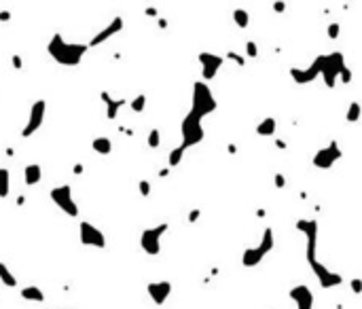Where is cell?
<instances>
[{"label": "cell", "mask_w": 362, "mask_h": 309, "mask_svg": "<svg viewBox=\"0 0 362 309\" xmlns=\"http://www.w3.org/2000/svg\"><path fill=\"white\" fill-rule=\"evenodd\" d=\"M47 51H49L51 60L58 62L60 66L72 68V66H78L83 62V58L89 51V47L85 43H68L60 32H55L51 36L49 45H47Z\"/></svg>", "instance_id": "cell-1"}, {"label": "cell", "mask_w": 362, "mask_h": 309, "mask_svg": "<svg viewBox=\"0 0 362 309\" xmlns=\"http://www.w3.org/2000/svg\"><path fill=\"white\" fill-rule=\"evenodd\" d=\"M180 133H182V146L184 150L191 146H197L206 138V131H203V117H199L195 110L191 108L188 115L182 119V125H180Z\"/></svg>", "instance_id": "cell-2"}, {"label": "cell", "mask_w": 362, "mask_h": 309, "mask_svg": "<svg viewBox=\"0 0 362 309\" xmlns=\"http://www.w3.org/2000/svg\"><path fill=\"white\" fill-rule=\"evenodd\" d=\"M191 108L197 113L199 117H208L218 108V102L214 98V91L210 89L208 83L195 81L193 83V104Z\"/></svg>", "instance_id": "cell-3"}, {"label": "cell", "mask_w": 362, "mask_h": 309, "mask_svg": "<svg viewBox=\"0 0 362 309\" xmlns=\"http://www.w3.org/2000/svg\"><path fill=\"white\" fill-rule=\"evenodd\" d=\"M273 246H275L273 231H271L269 227H267L265 231H263L261 242H258L254 248H246V250H243V254H241V265H243V267H256V265L261 263V260L273 250Z\"/></svg>", "instance_id": "cell-4"}, {"label": "cell", "mask_w": 362, "mask_h": 309, "mask_svg": "<svg viewBox=\"0 0 362 309\" xmlns=\"http://www.w3.org/2000/svg\"><path fill=\"white\" fill-rule=\"evenodd\" d=\"M170 229L168 223H159L155 227H148L140 235V248H142L148 256H157L161 252V237Z\"/></svg>", "instance_id": "cell-5"}, {"label": "cell", "mask_w": 362, "mask_h": 309, "mask_svg": "<svg viewBox=\"0 0 362 309\" xmlns=\"http://www.w3.org/2000/svg\"><path fill=\"white\" fill-rule=\"evenodd\" d=\"M51 201L58 205V208L66 214V216H72L76 218L78 216V205L74 201V195H72V186L70 185H61V186H53L51 188Z\"/></svg>", "instance_id": "cell-6"}, {"label": "cell", "mask_w": 362, "mask_h": 309, "mask_svg": "<svg viewBox=\"0 0 362 309\" xmlns=\"http://www.w3.org/2000/svg\"><path fill=\"white\" fill-rule=\"evenodd\" d=\"M343 68H345V58H343L341 51H333V53L324 55V64H322L320 76L324 78V83H326L328 89H333V87H335L337 78H339Z\"/></svg>", "instance_id": "cell-7"}, {"label": "cell", "mask_w": 362, "mask_h": 309, "mask_svg": "<svg viewBox=\"0 0 362 309\" xmlns=\"http://www.w3.org/2000/svg\"><path fill=\"white\" fill-rule=\"evenodd\" d=\"M341 157H343V150L339 148V144H337V140H333V142H328V146L320 148L318 153L311 157V165L318 170H328V168H333Z\"/></svg>", "instance_id": "cell-8"}, {"label": "cell", "mask_w": 362, "mask_h": 309, "mask_svg": "<svg viewBox=\"0 0 362 309\" xmlns=\"http://www.w3.org/2000/svg\"><path fill=\"white\" fill-rule=\"evenodd\" d=\"M45 113H47V102H45L43 98L36 100L34 104H32V108H30L28 123L23 125V129H21V138L34 136V133L43 127V123H45Z\"/></svg>", "instance_id": "cell-9"}, {"label": "cell", "mask_w": 362, "mask_h": 309, "mask_svg": "<svg viewBox=\"0 0 362 309\" xmlns=\"http://www.w3.org/2000/svg\"><path fill=\"white\" fill-rule=\"evenodd\" d=\"M78 237H81L83 246H89V248H100V250L106 248V235L102 233L96 225L87 223V220H83V223L78 225Z\"/></svg>", "instance_id": "cell-10"}, {"label": "cell", "mask_w": 362, "mask_h": 309, "mask_svg": "<svg viewBox=\"0 0 362 309\" xmlns=\"http://www.w3.org/2000/svg\"><path fill=\"white\" fill-rule=\"evenodd\" d=\"M322 64H324V55H318L307 68H290V76L297 85H307L313 83L322 72Z\"/></svg>", "instance_id": "cell-11"}, {"label": "cell", "mask_w": 362, "mask_h": 309, "mask_svg": "<svg viewBox=\"0 0 362 309\" xmlns=\"http://www.w3.org/2000/svg\"><path fill=\"white\" fill-rule=\"evenodd\" d=\"M197 60H199V64H201V78H203L201 83L216 78L218 70L223 68V64H225L223 55H216V53H210V51H201L197 55Z\"/></svg>", "instance_id": "cell-12"}, {"label": "cell", "mask_w": 362, "mask_h": 309, "mask_svg": "<svg viewBox=\"0 0 362 309\" xmlns=\"http://www.w3.org/2000/svg\"><path fill=\"white\" fill-rule=\"evenodd\" d=\"M125 28V21H123V17H113L108 21V26H104L100 30V32L91 38V41L87 43V47H98V45H102V43H106L108 38H113L115 34H119L121 30Z\"/></svg>", "instance_id": "cell-13"}, {"label": "cell", "mask_w": 362, "mask_h": 309, "mask_svg": "<svg viewBox=\"0 0 362 309\" xmlns=\"http://www.w3.org/2000/svg\"><path fill=\"white\" fill-rule=\"evenodd\" d=\"M288 297L295 301L297 309H313V292L305 284H297L295 288H290Z\"/></svg>", "instance_id": "cell-14"}, {"label": "cell", "mask_w": 362, "mask_h": 309, "mask_svg": "<svg viewBox=\"0 0 362 309\" xmlns=\"http://www.w3.org/2000/svg\"><path fill=\"white\" fill-rule=\"evenodd\" d=\"M146 292L148 297L153 299L155 305H163L165 301H168V297L172 295V282L163 280V282H151L146 286Z\"/></svg>", "instance_id": "cell-15"}, {"label": "cell", "mask_w": 362, "mask_h": 309, "mask_svg": "<svg viewBox=\"0 0 362 309\" xmlns=\"http://www.w3.org/2000/svg\"><path fill=\"white\" fill-rule=\"evenodd\" d=\"M100 98H102V102L106 104V117H108V119H117L119 110L125 106V100H123V98H121V100H115L108 91H100Z\"/></svg>", "instance_id": "cell-16"}, {"label": "cell", "mask_w": 362, "mask_h": 309, "mask_svg": "<svg viewBox=\"0 0 362 309\" xmlns=\"http://www.w3.org/2000/svg\"><path fill=\"white\" fill-rule=\"evenodd\" d=\"M41 178H43V170H41V165L38 163H30V165L23 168V182H26L28 186L38 185Z\"/></svg>", "instance_id": "cell-17"}, {"label": "cell", "mask_w": 362, "mask_h": 309, "mask_svg": "<svg viewBox=\"0 0 362 309\" xmlns=\"http://www.w3.org/2000/svg\"><path fill=\"white\" fill-rule=\"evenodd\" d=\"M19 297L23 301H32V303H43V301H45V292L38 286H26V288H21Z\"/></svg>", "instance_id": "cell-18"}, {"label": "cell", "mask_w": 362, "mask_h": 309, "mask_svg": "<svg viewBox=\"0 0 362 309\" xmlns=\"http://www.w3.org/2000/svg\"><path fill=\"white\" fill-rule=\"evenodd\" d=\"M275 131H278V121H275L273 117H267V119H263V121L256 125V133H258V136H273Z\"/></svg>", "instance_id": "cell-19"}, {"label": "cell", "mask_w": 362, "mask_h": 309, "mask_svg": "<svg viewBox=\"0 0 362 309\" xmlns=\"http://www.w3.org/2000/svg\"><path fill=\"white\" fill-rule=\"evenodd\" d=\"M91 148L96 150L98 155H110V153H113V142H110V138L100 136V138L91 140Z\"/></svg>", "instance_id": "cell-20"}, {"label": "cell", "mask_w": 362, "mask_h": 309, "mask_svg": "<svg viewBox=\"0 0 362 309\" xmlns=\"http://www.w3.org/2000/svg\"><path fill=\"white\" fill-rule=\"evenodd\" d=\"M11 193V174L6 168H0V199H6Z\"/></svg>", "instance_id": "cell-21"}, {"label": "cell", "mask_w": 362, "mask_h": 309, "mask_svg": "<svg viewBox=\"0 0 362 309\" xmlns=\"http://www.w3.org/2000/svg\"><path fill=\"white\" fill-rule=\"evenodd\" d=\"M0 282H2L4 286H9V288L17 286V280H15V275L9 271V267H6L4 263H0Z\"/></svg>", "instance_id": "cell-22"}, {"label": "cell", "mask_w": 362, "mask_h": 309, "mask_svg": "<svg viewBox=\"0 0 362 309\" xmlns=\"http://www.w3.org/2000/svg\"><path fill=\"white\" fill-rule=\"evenodd\" d=\"M233 21H235V26H238V28L246 30V28H248V23H250V15H248V11H243V9H235V11H233Z\"/></svg>", "instance_id": "cell-23"}, {"label": "cell", "mask_w": 362, "mask_h": 309, "mask_svg": "<svg viewBox=\"0 0 362 309\" xmlns=\"http://www.w3.org/2000/svg\"><path fill=\"white\" fill-rule=\"evenodd\" d=\"M360 115H362L360 104H358V102H352L350 108H348V113H345V121H348V123H358Z\"/></svg>", "instance_id": "cell-24"}, {"label": "cell", "mask_w": 362, "mask_h": 309, "mask_svg": "<svg viewBox=\"0 0 362 309\" xmlns=\"http://www.w3.org/2000/svg\"><path fill=\"white\" fill-rule=\"evenodd\" d=\"M182 157H184V148H182V146H176V148L170 153V157H168V168H170V170H174L176 165H180V161H182Z\"/></svg>", "instance_id": "cell-25"}, {"label": "cell", "mask_w": 362, "mask_h": 309, "mask_svg": "<svg viewBox=\"0 0 362 309\" xmlns=\"http://www.w3.org/2000/svg\"><path fill=\"white\" fill-rule=\"evenodd\" d=\"M129 108L133 110V113H142V110L146 108V96H144V93H140V96L133 98L129 102Z\"/></svg>", "instance_id": "cell-26"}, {"label": "cell", "mask_w": 362, "mask_h": 309, "mask_svg": "<svg viewBox=\"0 0 362 309\" xmlns=\"http://www.w3.org/2000/svg\"><path fill=\"white\" fill-rule=\"evenodd\" d=\"M146 144L151 146V148H159V144H161V133H159V129H151L148 131V138H146Z\"/></svg>", "instance_id": "cell-27"}, {"label": "cell", "mask_w": 362, "mask_h": 309, "mask_svg": "<svg viewBox=\"0 0 362 309\" xmlns=\"http://www.w3.org/2000/svg\"><path fill=\"white\" fill-rule=\"evenodd\" d=\"M326 34H328V38L330 41H337L339 38V34H341V26L337 21H333V23H328V28H326Z\"/></svg>", "instance_id": "cell-28"}, {"label": "cell", "mask_w": 362, "mask_h": 309, "mask_svg": "<svg viewBox=\"0 0 362 309\" xmlns=\"http://www.w3.org/2000/svg\"><path fill=\"white\" fill-rule=\"evenodd\" d=\"M227 60L235 62L238 66H246V58H243V55H240V53H235V51H227Z\"/></svg>", "instance_id": "cell-29"}, {"label": "cell", "mask_w": 362, "mask_h": 309, "mask_svg": "<svg viewBox=\"0 0 362 309\" xmlns=\"http://www.w3.org/2000/svg\"><path fill=\"white\" fill-rule=\"evenodd\" d=\"M138 191H140V195H142V197H148V195H151V191H153L151 182H148V180H140L138 182Z\"/></svg>", "instance_id": "cell-30"}, {"label": "cell", "mask_w": 362, "mask_h": 309, "mask_svg": "<svg viewBox=\"0 0 362 309\" xmlns=\"http://www.w3.org/2000/svg\"><path fill=\"white\" fill-rule=\"evenodd\" d=\"M246 55H248V58H256V55H258V47H256L254 41L246 43Z\"/></svg>", "instance_id": "cell-31"}, {"label": "cell", "mask_w": 362, "mask_h": 309, "mask_svg": "<svg viewBox=\"0 0 362 309\" xmlns=\"http://www.w3.org/2000/svg\"><path fill=\"white\" fill-rule=\"evenodd\" d=\"M339 78H341V83H345V85H350L352 83V70L345 66L343 70H341V74H339Z\"/></svg>", "instance_id": "cell-32"}, {"label": "cell", "mask_w": 362, "mask_h": 309, "mask_svg": "<svg viewBox=\"0 0 362 309\" xmlns=\"http://www.w3.org/2000/svg\"><path fill=\"white\" fill-rule=\"evenodd\" d=\"M350 286L354 290V295H360V292H362V280H360V277H354V280L350 282Z\"/></svg>", "instance_id": "cell-33"}, {"label": "cell", "mask_w": 362, "mask_h": 309, "mask_svg": "<svg viewBox=\"0 0 362 309\" xmlns=\"http://www.w3.org/2000/svg\"><path fill=\"white\" fill-rule=\"evenodd\" d=\"M273 185L278 186V188H284V186H286V178H284V174H275V176H273Z\"/></svg>", "instance_id": "cell-34"}, {"label": "cell", "mask_w": 362, "mask_h": 309, "mask_svg": "<svg viewBox=\"0 0 362 309\" xmlns=\"http://www.w3.org/2000/svg\"><path fill=\"white\" fill-rule=\"evenodd\" d=\"M199 216H201V210H199V208L191 210V212H188V223H197Z\"/></svg>", "instance_id": "cell-35"}, {"label": "cell", "mask_w": 362, "mask_h": 309, "mask_svg": "<svg viewBox=\"0 0 362 309\" xmlns=\"http://www.w3.org/2000/svg\"><path fill=\"white\" fill-rule=\"evenodd\" d=\"M11 62H13V68L21 70V66H23V60H21V55H17V53H15L13 58H11Z\"/></svg>", "instance_id": "cell-36"}, {"label": "cell", "mask_w": 362, "mask_h": 309, "mask_svg": "<svg viewBox=\"0 0 362 309\" xmlns=\"http://www.w3.org/2000/svg\"><path fill=\"white\" fill-rule=\"evenodd\" d=\"M286 9V2H273V11L275 13H284Z\"/></svg>", "instance_id": "cell-37"}, {"label": "cell", "mask_w": 362, "mask_h": 309, "mask_svg": "<svg viewBox=\"0 0 362 309\" xmlns=\"http://www.w3.org/2000/svg\"><path fill=\"white\" fill-rule=\"evenodd\" d=\"M11 19V13L9 11H0V21H9Z\"/></svg>", "instance_id": "cell-38"}, {"label": "cell", "mask_w": 362, "mask_h": 309, "mask_svg": "<svg viewBox=\"0 0 362 309\" xmlns=\"http://www.w3.org/2000/svg\"><path fill=\"white\" fill-rule=\"evenodd\" d=\"M275 146H278L280 150H286V142H284V140H280V138H275Z\"/></svg>", "instance_id": "cell-39"}, {"label": "cell", "mask_w": 362, "mask_h": 309, "mask_svg": "<svg viewBox=\"0 0 362 309\" xmlns=\"http://www.w3.org/2000/svg\"><path fill=\"white\" fill-rule=\"evenodd\" d=\"M72 172L76 174V176H81V174H83V165H81V163H76L74 168H72Z\"/></svg>", "instance_id": "cell-40"}, {"label": "cell", "mask_w": 362, "mask_h": 309, "mask_svg": "<svg viewBox=\"0 0 362 309\" xmlns=\"http://www.w3.org/2000/svg\"><path fill=\"white\" fill-rule=\"evenodd\" d=\"M146 15H148V17H157V11L153 9V6H148V9H146Z\"/></svg>", "instance_id": "cell-41"}, {"label": "cell", "mask_w": 362, "mask_h": 309, "mask_svg": "<svg viewBox=\"0 0 362 309\" xmlns=\"http://www.w3.org/2000/svg\"><path fill=\"white\" fill-rule=\"evenodd\" d=\"M227 148H229V153H231V155H235V153H238V146H235V144H229Z\"/></svg>", "instance_id": "cell-42"}, {"label": "cell", "mask_w": 362, "mask_h": 309, "mask_svg": "<svg viewBox=\"0 0 362 309\" xmlns=\"http://www.w3.org/2000/svg\"><path fill=\"white\" fill-rule=\"evenodd\" d=\"M168 174H170V168H165V170H161V172H159V178H165V176H168Z\"/></svg>", "instance_id": "cell-43"}, {"label": "cell", "mask_w": 362, "mask_h": 309, "mask_svg": "<svg viewBox=\"0 0 362 309\" xmlns=\"http://www.w3.org/2000/svg\"><path fill=\"white\" fill-rule=\"evenodd\" d=\"M256 216H258V218H263V216H265V210H263V208H261V210H256Z\"/></svg>", "instance_id": "cell-44"}, {"label": "cell", "mask_w": 362, "mask_h": 309, "mask_svg": "<svg viewBox=\"0 0 362 309\" xmlns=\"http://www.w3.org/2000/svg\"><path fill=\"white\" fill-rule=\"evenodd\" d=\"M23 201H26V197H23V195H21V197H17V205H23Z\"/></svg>", "instance_id": "cell-45"}]
</instances>
